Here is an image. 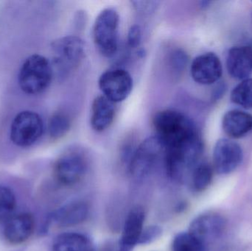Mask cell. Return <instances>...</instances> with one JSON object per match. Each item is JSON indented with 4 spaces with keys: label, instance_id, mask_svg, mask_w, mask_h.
Wrapping results in <instances>:
<instances>
[{
    "label": "cell",
    "instance_id": "1",
    "mask_svg": "<svg viewBox=\"0 0 252 251\" xmlns=\"http://www.w3.org/2000/svg\"><path fill=\"white\" fill-rule=\"evenodd\" d=\"M155 137L166 149L176 148L200 138L195 123L182 112L172 109L159 111L153 118Z\"/></svg>",
    "mask_w": 252,
    "mask_h": 251
},
{
    "label": "cell",
    "instance_id": "2",
    "mask_svg": "<svg viewBox=\"0 0 252 251\" xmlns=\"http://www.w3.org/2000/svg\"><path fill=\"white\" fill-rule=\"evenodd\" d=\"M53 77V65L50 60L41 55L33 54L22 63L18 81L23 92L36 95L50 86Z\"/></svg>",
    "mask_w": 252,
    "mask_h": 251
},
{
    "label": "cell",
    "instance_id": "3",
    "mask_svg": "<svg viewBox=\"0 0 252 251\" xmlns=\"http://www.w3.org/2000/svg\"><path fill=\"white\" fill-rule=\"evenodd\" d=\"M120 16L113 8H105L94 21L93 36L95 47L104 57H113L119 46Z\"/></svg>",
    "mask_w": 252,
    "mask_h": 251
},
{
    "label": "cell",
    "instance_id": "4",
    "mask_svg": "<svg viewBox=\"0 0 252 251\" xmlns=\"http://www.w3.org/2000/svg\"><path fill=\"white\" fill-rule=\"evenodd\" d=\"M88 168V159L85 152L79 147H70L55 162L53 173L59 184L70 187L84 179Z\"/></svg>",
    "mask_w": 252,
    "mask_h": 251
},
{
    "label": "cell",
    "instance_id": "5",
    "mask_svg": "<svg viewBox=\"0 0 252 251\" xmlns=\"http://www.w3.org/2000/svg\"><path fill=\"white\" fill-rule=\"evenodd\" d=\"M165 154V147L156 137L144 140L133 151L127 168L129 173L136 180L146 178Z\"/></svg>",
    "mask_w": 252,
    "mask_h": 251
},
{
    "label": "cell",
    "instance_id": "6",
    "mask_svg": "<svg viewBox=\"0 0 252 251\" xmlns=\"http://www.w3.org/2000/svg\"><path fill=\"white\" fill-rule=\"evenodd\" d=\"M44 132V122L38 113L24 111L16 115L10 128V139L19 147L35 144Z\"/></svg>",
    "mask_w": 252,
    "mask_h": 251
},
{
    "label": "cell",
    "instance_id": "7",
    "mask_svg": "<svg viewBox=\"0 0 252 251\" xmlns=\"http://www.w3.org/2000/svg\"><path fill=\"white\" fill-rule=\"evenodd\" d=\"M51 48L54 55L53 63L64 72L78 67L85 56V44L75 35H66L55 40Z\"/></svg>",
    "mask_w": 252,
    "mask_h": 251
},
{
    "label": "cell",
    "instance_id": "8",
    "mask_svg": "<svg viewBox=\"0 0 252 251\" xmlns=\"http://www.w3.org/2000/svg\"><path fill=\"white\" fill-rule=\"evenodd\" d=\"M133 78L127 71L115 68L100 75L98 85L103 96L115 103L124 101L133 89Z\"/></svg>",
    "mask_w": 252,
    "mask_h": 251
},
{
    "label": "cell",
    "instance_id": "9",
    "mask_svg": "<svg viewBox=\"0 0 252 251\" xmlns=\"http://www.w3.org/2000/svg\"><path fill=\"white\" fill-rule=\"evenodd\" d=\"M227 222L224 217L214 212H207L192 220L188 231L207 247L220 239L226 231Z\"/></svg>",
    "mask_w": 252,
    "mask_h": 251
},
{
    "label": "cell",
    "instance_id": "10",
    "mask_svg": "<svg viewBox=\"0 0 252 251\" xmlns=\"http://www.w3.org/2000/svg\"><path fill=\"white\" fill-rule=\"evenodd\" d=\"M242 147L236 141L220 139L213 150V169L219 175L232 173L242 163Z\"/></svg>",
    "mask_w": 252,
    "mask_h": 251
},
{
    "label": "cell",
    "instance_id": "11",
    "mask_svg": "<svg viewBox=\"0 0 252 251\" xmlns=\"http://www.w3.org/2000/svg\"><path fill=\"white\" fill-rule=\"evenodd\" d=\"M190 73L192 79L201 85H212L221 78L223 68L220 58L213 53H207L197 56L191 63Z\"/></svg>",
    "mask_w": 252,
    "mask_h": 251
},
{
    "label": "cell",
    "instance_id": "12",
    "mask_svg": "<svg viewBox=\"0 0 252 251\" xmlns=\"http://www.w3.org/2000/svg\"><path fill=\"white\" fill-rule=\"evenodd\" d=\"M35 228V218L32 214L19 213L13 215L4 222L3 236L10 244L20 245L31 238Z\"/></svg>",
    "mask_w": 252,
    "mask_h": 251
},
{
    "label": "cell",
    "instance_id": "13",
    "mask_svg": "<svg viewBox=\"0 0 252 251\" xmlns=\"http://www.w3.org/2000/svg\"><path fill=\"white\" fill-rule=\"evenodd\" d=\"M145 219V210L142 206H136L130 209L124 222L117 251H133L135 246L139 245Z\"/></svg>",
    "mask_w": 252,
    "mask_h": 251
},
{
    "label": "cell",
    "instance_id": "14",
    "mask_svg": "<svg viewBox=\"0 0 252 251\" xmlns=\"http://www.w3.org/2000/svg\"><path fill=\"white\" fill-rule=\"evenodd\" d=\"M228 73L235 80L247 79L252 73V47L239 46L231 48L226 57Z\"/></svg>",
    "mask_w": 252,
    "mask_h": 251
},
{
    "label": "cell",
    "instance_id": "15",
    "mask_svg": "<svg viewBox=\"0 0 252 251\" xmlns=\"http://www.w3.org/2000/svg\"><path fill=\"white\" fill-rule=\"evenodd\" d=\"M89 215L88 203L83 200H74L56 210L52 215V220L60 227L75 226L87 221Z\"/></svg>",
    "mask_w": 252,
    "mask_h": 251
},
{
    "label": "cell",
    "instance_id": "16",
    "mask_svg": "<svg viewBox=\"0 0 252 251\" xmlns=\"http://www.w3.org/2000/svg\"><path fill=\"white\" fill-rule=\"evenodd\" d=\"M115 104L103 95L94 99L92 104L90 124L94 131L103 132L112 125L115 116Z\"/></svg>",
    "mask_w": 252,
    "mask_h": 251
},
{
    "label": "cell",
    "instance_id": "17",
    "mask_svg": "<svg viewBox=\"0 0 252 251\" xmlns=\"http://www.w3.org/2000/svg\"><path fill=\"white\" fill-rule=\"evenodd\" d=\"M222 128L229 138H242L252 131V115L244 111H229L223 116Z\"/></svg>",
    "mask_w": 252,
    "mask_h": 251
},
{
    "label": "cell",
    "instance_id": "18",
    "mask_svg": "<svg viewBox=\"0 0 252 251\" xmlns=\"http://www.w3.org/2000/svg\"><path fill=\"white\" fill-rule=\"evenodd\" d=\"M53 251H94L91 239L79 232H65L55 238Z\"/></svg>",
    "mask_w": 252,
    "mask_h": 251
},
{
    "label": "cell",
    "instance_id": "19",
    "mask_svg": "<svg viewBox=\"0 0 252 251\" xmlns=\"http://www.w3.org/2000/svg\"><path fill=\"white\" fill-rule=\"evenodd\" d=\"M213 167L205 162H200L194 167L189 175V181L192 190L195 193L205 191L213 181Z\"/></svg>",
    "mask_w": 252,
    "mask_h": 251
},
{
    "label": "cell",
    "instance_id": "20",
    "mask_svg": "<svg viewBox=\"0 0 252 251\" xmlns=\"http://www.w3.org/2000/svg\"><path fill=\"white\" fill-rule=\"evenodd\" d=\"M207 247L189 231L176 234L172 242V251H207Z\"/></svg>",
    "mask_w": 252,
    "mask_h": 251
},
{
    "label": "cell",
    "instance_id": "21",
    "mask_svg": "<svg viewBox=\"0 0 252 251\" xmlns=\"http://www.w3.org/2000/svg\"><path fill=\"white\" fill-rule=\"evenodd\" d=\"M232 103L245 109H252V78L241 81L231 92Z\"/></svg>",
    "mask_w": 252,
    "mask_h": 251
},
{
    "label": "cell",
    "instance_id": "22",
    "mask_svg": "<svg viewBox=\"0 0 252 251\" xmlns=\"http://www.w3.org/2000/svg\"><path fill=\"white\" fill-rule=\"evenodd\" d=\"M71 121L69 116L63 112H56L49 120L48 131L53 139L64 137L70 129Z\"/></svg>",
    "mask_w": 252,
    "mask_h": 251
},
{
    "label": "cell",
    "instance_id": "23",
    "mask_svg": "<svg viewBox=\"0 0 252 251\" xmlns=\"http://www.w3.org/2000/svg\"><path fill=\"white\" fill-rule=\"evenodd\" d=\"M16 208V197L11 189L0 185V223L5 222Z\"/></svg>",
    "mask_w": 252,
    "mask_h": 251
},
{
    "label": "cell",
    "instance_id": "24",
    "mask_svg": "<svg viewBox=\"0 0 252 251\" xmlns=\"http://www.w3.org/2000/svg\"><path fill=\"white\" fill-rule=\"evenodd\" d=\"M162 234V228L158 225H153L144 228L139 239V245H148L158 240Z\"/></svg>",
    "mask_w": 252,
    "mask_h": 251
},
{
    "label": "cell",
    "instance_id": "25",
    "mask_svg": "<svg viewBox=\"0 0 252 251\" xmlns=\"http://www.w3.org/2000/svg\"><path fill=\"white\" fill-rule=\"evenodd\" d=\"M142 40V29L138 25L130 27L127 32V45L132 49L137 48Z\"/></svg>",
    "mask_w": 252,
    "mask_h": 251
},
{
    "label": "cell",
    "instance_id": "26",
    "mask_svg": "<svg viewBox=\"0 0 252 251\" xmlns=\"http://www.w3.org/2000/svg\"><path fill=\"white\" fill-rule=\"evenodd\" d=\"M131 3L136 11L142 13H149L154 11L158 4V1H131Z\"/></svg>",
    "mask_w": 252,
    "mask_h": 251
},
{
    "label": "cell",
    "instance_id": "27",
    "mask_svg": "<svg viewBox=\"0 0 252 251\" xmlns=\"http://www.w3.org/2000/svg\"><path fill=\"white\" fill-rule=\"evenodd\" d=\"M188 57L182 50H176L173 55V64L178 71L182 70L188 63Z\"/></svg>",
    "mask_w": 252,
    "mask_h": 251
},
{
    "label": "cell",
    "instance_id": "28",
    "mask_svg": "<svg viewBox=\"0 0 252 251\" xmlns=\"http://www.w3.org/2000/svg\"><path fill=\"white\" fill-rule=\"evenodd\" d=\"M102 251H114L112 250V249H111L110 247H106V248H105L104 249H103V250H102Z\"/></svg>",
    "mask_w": 252,
    "mask_h": 251
}]
</instances>
